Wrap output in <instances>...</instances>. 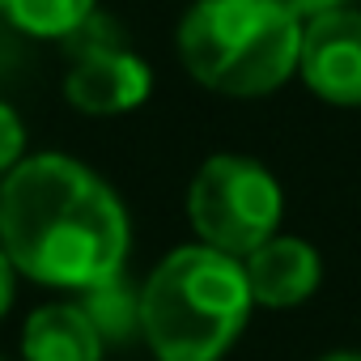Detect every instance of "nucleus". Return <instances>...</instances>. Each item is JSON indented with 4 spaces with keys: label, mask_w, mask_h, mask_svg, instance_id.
I'll use <instances>...</instances> for the list:
<instances>
[{
    "label": "nucleus",
    "mask_w": 361,
    "mask_h": 361,
    "mask_svg": "<svg viewBox=\"0 0 361 361\" xmlns=\"http://www.w3.org/2000/svg\"><path fill=\"white\" fill-rule=\"evenodd\" d=\"M0 247L18 272L60 289H98L123 272L128 217L81 161L43 153L0 188Z\"/></svg>",
    "instance_id": "nucleus-1"
},
{
    "label": "nucleus",
    "mask_w": 361,
    "mask_h": 361,
    "mask_svg": "<svg viewBox=\"0 0 361 361\" xmlns=\"http://www.w3.org/2000/svg\"><path fill=\"white\" fill-rule=\"evenodd\" d=\"M251 314L247 272L213 247H183L140 289V336L157 361H217Z\"/></svg>",
    "instance_id": "nucleus-2"
},
{
    "label": "nucleus",
    "mask_w": 361,
    "mask_h": 361,
    "mask_svg": "<svg viewBox=\"0 0 361 361\" xmlns=\"http://www.w3.org/2000/svg\"><path fill=\"white\" fill-rule=\"evenodd\" d=\"M178 56L217 94H268L298 68L302 18L289 0H200L178 26Z\"/></svg>",
    "instance_id": "nucleus-3"
},
{
    "label": "nucleus",
    "mask_w": 361,
    "mask_h": 361,
    "mask_svg": "<svg viewBox=\"0 0 361 361\" xmlns=\"http://www.w3.org/2000/svg\"><path fill=\"white\" fill-rule=\"evenodd\" d=\"M188 217L204 247L247 259L255 247L276 238L281 188L251 157H209L188 192Z\"/></svg>",
    "instance_id": "nucleus-4"
},
{
    "label": "nucleus",
    "mask_w": 361,
    "mask_h": 361,
    "mask_svg": "<svg viewBox=\"0 0 361 361\" xmlns=\"http://www.w3.org/2000/svg\"><path fill=\"white\" fill-rule=\"evenodd\" d=\"M73 68L64 94L85 115H119L149 98V64L123 43V35L106 18H90L77 35H68Z\"/></svg>",
    "instance_id": "nucleus-5"
},
{
    "label": "nucleus",
    "mask_w": 361,
    "mask_h": 361,
    "mask_svg": "<svg viewBox=\"0 0 361 361\" xmlns=\"http://www.w3.org/2000/svg\"><path fill=\"white\" fill-rule=\"evenodd\" d=\"M298 68L336 106H361V9H327L302 26Z\"/></svg>",
    "instance_id": "nucleus-6"
},
{
    "label": "nucleus",
    "mask_w": 361,
    "mask_h": 361,
    "mask_svg": "<svg viewBox=\"0 0 361 361\" xmlns=\"http://www.w3.org/2000/svg\"><path fill=\"white\" fill-rule=\"evenodd\" d=\"M243 272H247L251 302L285 310V306H298V302H306L314 293L319 255L302 238H268L264 247H255L243 259Z\"/></svg>",
    "instance_id": "nucleus-7"
},
{
    "label": "nucleus",
    "mask_w": 361,
    "mask_h": 361,
    "mask_svg": "<svg viewBox=\"0 0 361 361\" xmlns=\"http://www.w3.org/2000/svg\"><path fill=\"white\" fill-rule=\"evenodd\" d=\"M26 361H102V336L85 306H43L22 336Z\"/></svg>",
    "instance_id": "nucleus-8"
},
{
    "label": "nucleus",
    "mask_w": 361,
    "mask_h": 361,
    "mask_svg": "<svg viewBox=\"0 0 361 361\" xmlns=\"http://www.w3.org/2000/svg\"><path fill=\"white\" fill-rule=\"evenodd\" d=\"M0 13L22 35L68 39L94 18V0H0Z\"/></svg>",
    "instance_id": "nucleus-9"
},
{
    "label": "nucleus",
    "mask_w": 361,
    "mask_h": 361,
    "mask_svg": "<svg viewBox=\"0 0 361 361\" xmlns=\"http://www.w3.org/2000/svg\"><path fill=\"white\" fill-rule=\"evenodd\" d=\"M85 314L94 319L102 344H123L132 331H140V298H132L123 272L111 276L106 285L90 289V302H85Z\"/></svg>",
    "instance_id": "nucleus-10"
},
{
    "label": "nucleus",
    "mask_w": 361,
    "mask_h": 361,
    "mask_svg": "<svg viewBox=\"0 0 361 361\" xmlns=\"http://www.w3.org/2000/svg\"><path fill=\"white\" fill-rule=\"evenodd\" d=\"M22 145H26V128L22 119L0 102V170H13V161L22 157Z\"/></svg>",
    "instance_id": "nucleus-11"
},
{
    "label": "nucleus",
    "mask_w": 361,
    "mask_h": 361,
    "mask_svg": "<svg viewBox=\"0 0 361 361\" xmlns=\"http://www.w3.org/2000/svg\"><path fill=\"white\" fill-rule=\"evenodd\" d=\"M13 259L5 255V247H0V314L9 310V302H13Z\"/></svg>",
    "instance_id": "nucleus-12"
},
{
    "label": "nucleus",
    "mask_w": 361,
    "mask_h": 361,
    "mask_svg": "<svg viewBox=\"0 0 361 361\" xmlns=\"http://www.w3.org/2000/svg\"><path fill=\"white\" fill-rule=\"evenodd\" d=\"M293 5V13L302 18V13H310V18H319V13H327V9H340L336 0H289Z\"/></svg>",
    "instance_id": "nucleus-13"
},
{
    "label": "nucleus",
    "mask_w": 361,
    "mask_h": 361,
    "mask_svg": "<svg viewBox=\"0 0 361 361\" xmlns=\"http://www.w3.org/2000/svg\"><path fill=\"white\" fill-rule=\"evenodd\" d=\"M323 361H361L357 353H331V357H323Z\"/></svg>",
    "instance_id": "nucleus-14"
}]
</instances>
